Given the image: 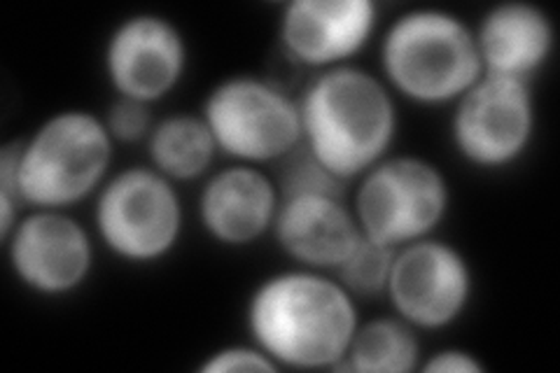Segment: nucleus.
Here are the masks:
<instances>
[{
    "label": "nucleus",
    "instance_id": "obj_7",
    "mask_svg": "<svg viewBox=\"0 0 560 373\" xmlns=\"http://www.w3.org/2000/svg\"><path fill=\"white\" fill-rule=\"evenodd\" d=\"M199 115L226 162L269 168L302 145L300 98L267 75L236 73L218 80L203 96Z\"/></svg>",
    "mask_w": 560,
    "mask_h": 373
},
{
    "label": "nucleus",
    "instance_id": "obj_11",
    "mask_svg": "<svg viewBox=\"0 0 560 373\" xmlns=\"http://www.w3.org/2000/svg\"><path fill=\"white\" fill-rule=\"evenodd\" d=\"M191 49L183 26L164 12H131L103 43V78L117 98L145 105L166 101L189 73Z\"/></svg>",
    "mask_w": 560,
    "mask_h": 373
},
{
    "label": "nucleus",
    "instance_id": "obj_15",
    "mask_svg": "<svg viewBox=\"0 0 560 373\" xmlns=\"http://www.w3.org/2000/svg\"><path fill=\"white\" fill-rule=\"evenodd\" d=\"M475 38L483 75L533 84L556 57L558 26L533 0H502L481 14Z\"/></svg>",
    "mask_w": 560,
    "mask_h": 373
},
{
    "label": "nucleus",
    "instance_id": "obj_9",
    "mask_svg": "<svg viewBox=\"0 0 560 373\" xmlns=\"http://www.w3.org/2000/svg\"><path fill=\"white\" fill-rule=\"evenodd\" d=\"M475 292V266L463 247L430 236L395 250L383 299L420 334H436L460 323Z\"/></svg>",
    "mask_w": 560,
    "mask_h": 373
},
{
    "label": "nucleus",
    "instance_id": "obj_10",
    "mask_svg": "<svg viewBox=\"0 0 560 373\" xmlns=\"http://www.w3.org/2000/svg\"><path fill=\"white\" fill-rule=\"evenodd\" d=\"M3 247L12 278L40 299L78 294L92 280L101 250L90 224L57 208L24 210Z\"/></svg>",
    "mask_w": 560,
    "mask_h": 373
},
{
    "label": "nucleus",
    "instance_id": "obj_20",
    "mask_svg": "<svg viewBox=\"0 0 560 373\" xmlns=\"http://www.w3.org/2000/svg\"><path fill=\"white\" fill-rule=\"evenodd\" d=\"M199 373H276L278 366L250 339L245 343H226L203 354Z\"/></svg>",
    "mask_w": 560,
    "mask_h": 373
},
{
    "label": "nucleus",
    "instance_id": "obj_8",
    "mask_svg": "<svg viewBox=\"0 0 560 373\" xmlns=\"http://www.w3.org/2000/svg\"><path fill=\"white\" fill-rule=\"evenodd\" d=\"M539 110L533 84L483 75L451 105L448 140L455 156L481 173L518 166L533 150Z\"/></svg>",
    "mask_w": 560,
    "mask_h": 373
},
{
    "label": "nucleus",
    "instance_id": "obj_5",
    "mask_svg": "<svg viewBox=\"0 0 560 373\" xmlns=\"http://www.w3.org/2000/svg\"><path fill=\"white\" fill-rule=\"evenodd\" d=\"M187 226L180 185L150 164L117 168L92 201L101 250L129 266H154L178 250Z\"/></svg>",
    "mask_w": 560,
    "mask_h": 373
},
{
    "label": "nucleus",
    "instance_id": "obj_4",
    "mask_svg": "<svg viewBox=\"0 0 560 373\" xmlns=\"http://www.w3.org/2000/svg\"><path fill=\"white\" fill-rule=\"evenodd\" d=\"M16 140V189L26 210H73L94 201L115 173L117 143L94 110H55L26 138Z\"/></svg>",
    "mask_w": 560,
    "mask_h": 373
},
{
    "label": "nucleus",
    "instance_id": "obj_6",
    "mask_svg": "<svg viewBox=\"0 0 560 373\" xmlns=\"http://www.w3.org/2000/svg\"><path fill=\"white\" fill-rule=\"evenodd\" d=\"M362 236L399 250L440 234L453 206L446 171L413 152H390L348 194Z\"/></svg>",
    "mask_w": 560,
    "mask_h": 373
},
{
    "label": "nucleus",
    "instance_id": "obj_17",
    "mask_svg": "<svg viewBox=\"0 0 560 373\" xmlns=\"http://www.w3.org/2000/svg\"><path fill=\"white\" fill-rule=\"evenodd\" d=\"M423 339L395 313L360 319L350 341L343 371L353 373H411L423 362Z\"/></svg>",
    "mask_w": 560,
    "mask_h": 373
},
{
    "label": "nucleus",
    "instance_id": "obj_3",
    "mask_svg": "<svg viewBox=\"0 0 560 373\" xmlns=\"http://www.w3.org/2000/svg\"><path fill=\"white\" fill-rule=\"evenodd\" d=\"M376 73L397 101L451 108L483 78L475 24L446 8H409L378 35Z\"/></svg>",
    "mask_w": 560,
    "mask_h": 373
},
{
    "label": "nucleus",
    "instance_id": "obj_14",
    "mask_svg": "<svg viewBox=\"0 0 560 373\" xmlns=\"http://www.w3.org/2000/svg\"><path fill=\"white\" fill-rule=\"evenodd\" d=\"M360 236L348 194L302 191L280 197L271 238L294 266L331 273Z\"/></svg>",
    "mask_w": 560,
    "mask_h": 373
},
{
    "label": "nucleus",
    "instance_id": "obj_2",
    "mask_svg": "<svg viewBox=\"0 0 560 373\" xmlns=\"http://www.w3.org/2000/svg\"><path fill=\"white\" fill-rule=\"evenodd\" d=\"M296 98L302 145L343 185L395 152L399 101L376 70L360 63L323 70L306 78Z\"/></svg>",
    "mask_w": 560,
    "mask_h": 373
},
{
    "label": "nucleus",
    "instance_id": "obj_16",
    "mask_svg": "<svg viewBox=\"0 0 560 373\" xmlns=\"http://www.w3.org/2000/svg\"><path fill=\"white\" fill-rule=\"evenodd\" d=\"M148 164L175 185L201 183L215 168L220 150L199 113L156 117L145 140Z\"/></svg>",
    "mask_w": 560,
    "mask_h": 373
},
{
    "label": "nucleus",
    "instance_id": "obj_21",
    "mask_svg": "<svg viewBox=\"0 0 560 373\" xmlns=\"http://www.w3.org/2000/svg\"><path fill=\"white\" fill-rule=\"evenodd\" d=\"M423 373H483L488 364L467 348L444 346L423 354L420 369Z\"/></svg>",
    "mask_w": 560,
    "mask_h": 373
},
{
    "label": "nucleus",
    "instance_id": "obj_18",
    "mask_svg": "<svg viewBox=\"0 0 560 373\" xmlns=\"http://www.w3.org/2000/svg\"><path fill=\"white\" fill-rule=\"evenodd\" d=\"M395 250L388 245L360 236L353 250L337 266L335 276L358 301L383 299L393 269Z\"/></svg>",
    "mask_w": 560,
    "mask_h": 373
},
{
    "label": "nucleus",
    "instance_id": "obj_1",
    "mask_svg": "<svg viewBox=\"0 0 560 373\" xmlns=\"http://www.w3.org/2000/svg\"><path fill=\"white\" fill-rule=\"evenodd\" d=\"M360 319L335 276L294 264L261 278L243 308L245 334L278 371H343Z\"/></svg>",
    "mask_w": 560,
    "mask_h": 373
},
{
    "label": "nucleus",
    "instance_id": "obj_13",
    "mask_svg": "<svg viewBox=\"0 0 560 373\" xmlns=\"http://www.w3.org/2000/svg\"><path fill=\"white\" fill-rule=\"evenodd\" d=\"M280 189L269 168L226 162L199 183L197 222L224 250H245L271 238Z\"/></svg>",
    "mask_w": 560,
    "mask_h": 373
},
{
    "label": "nucleus",
    "instance_id": "obj_12",
    "mask_svg": "<svg viewBox=\"0 0 560 373\" xmlns=\"http://www.w3.org/2000/svg\"><path fill=\"white\" fill-rule=\"evenodd\" d=\"M378 16L374 0H290L278 12V49L311 75L358 63L376 38Z\"/></svg>",
    "mask_w": 560,
    "mask_h": 373
},
{
    "label": "nucleus",
    "instance_id": "obj_19",
    "mask_svg": "<svg viewBox=\"0 0 560 373\" xmlns=\"http://www.w3.org/2000/svg\"><path fill=\"white\" fill-rule=\"evenodd\" d=\"M105 129L119 145H145L150 131L156 121L152 105L131 98H113V103L101 115Z\"/></svg>",
    "mask_w": 560,
    "mask_h": 373
}]
</instances>
